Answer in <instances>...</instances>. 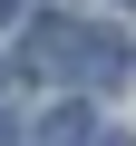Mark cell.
Masks as SVG:
<instances>
[{"label": "cell", "mask_w": 136, "mask_h": 146, "mask_svg": "<svg viewBox=\"0 0 136 146\" xmlns=\"http://www.w3.org/2000/svg\"><path fill=\"white\" fill-rule=\"evenodd\" d=\"M88 146H126V136H88Z\"/></svg>", "instance_id": "obj_4"}, {"label": "cell", "mask_w": 136, "mask_h": 146, "mask_svg": "<svg viewBox=\"0 0 136 146\" xmlns=\"http://www.w3.org/2000/svg\"><path fill=\"white\" fill-rule=\"evenodd\" d=\"M0 146H20V127H10V117H0Z\"/></svg>", "instance_id": "obj_3"}, {"label": "cell", "mask_w": 136, "mask_h": 146, "mask_svg": "<svg viewBox=\"0 0 136 146\" xmlns=\"http://www.w3.org/2000/svg\"><path fill=\"white\" fill-rule=\"evenodd\" d=\"M20 68L29 78H68V88H117L126 78V39L117 29H78V20H39Z\"/></svg>", "instance_id": "obj_1"}, {"label": "cell", "mask_w": 136, "mask_h": 146, "mask_svg": "<svg viewBox=\"0 0 136 146\" xmlns=\"http://www.w3.org/2000/svg\"><path fill=\"white\" fill-rule=\"evenodd\" d=\"M97 136V117L78 107V98H68V107H49V127H39V146H88Z\"/></svg>", "instance_id": "obj_2"}]
</instances>
